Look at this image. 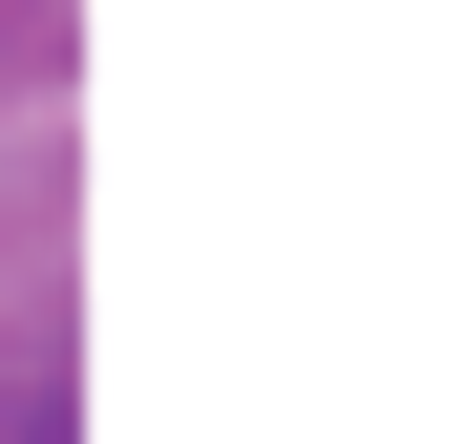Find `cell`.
I'll return each mask as SVG.
<instances>
[{"label":"cell","mask_w":465,"mask_h":444,"mask_svg":"<svg viewBox=\"0 0 465 444\" xmlns=\"http://www.w3.org/2000/svg\"><path fill=\"white\" fill-rule=\"evenodd\" d=\"M0 444H64V402H22V423H0Z\"/></svg>","instance_id":"1"}]
</instances>
